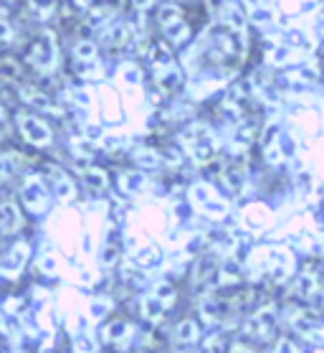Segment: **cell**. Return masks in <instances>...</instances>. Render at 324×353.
I'll return each mask as SVG.
<instances>
[]
</instances>
